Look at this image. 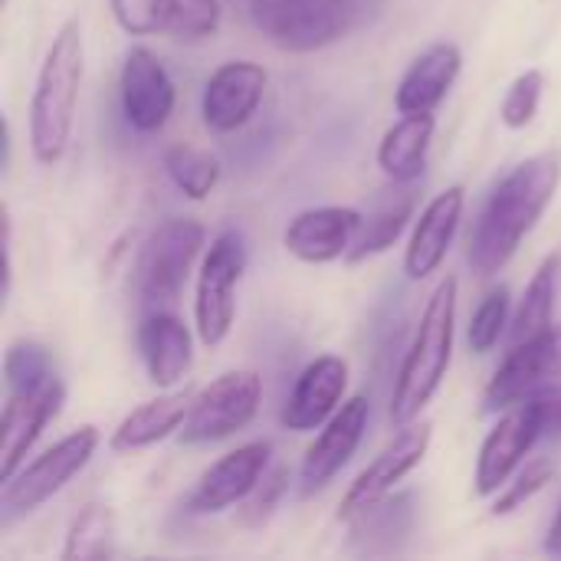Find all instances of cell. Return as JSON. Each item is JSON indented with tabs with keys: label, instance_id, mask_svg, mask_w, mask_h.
<instances>
[{
	"label": "cell",
	"instance_id": "7",
	"mask_svg": "<svg viewBox=\"0 0 561 561\" xmlns=\"http://www.w3.org/2000/svg\"><path fill=\"white\" fill-rule=\"evenodd\" d=\"M260 401H263V381L256 371L250 368L227 371L194 394L191 411L178 431V440L187 447L227 440L256 417Z\"/></svg>",
	"mask_w": 561,
	"mask_h": 561
},
{
	"label": "cell",
	"instance_id": "11",
	"mask_svg": "<svg viewBox=\"0 0 561 561\" xmlns=\"http://www.w3.org/2000/svg\"><path fill=\"white\" fill-rule=\"evenodd\" d=\"M118 92H122L125 122L141 135L161 131L178 102V92L164 62L148 46L128 49L122 62V76H118Z\"/></svg>",
	"mask_w": 561,
	"mask_h": 561
},
{
	"label": "cell",
	"instance_id": "15",
	"mask_svg": "<svg viewBox=\"0 0 561 561\" xmlns=\"http://www.w3.org/2000/svg\"><path fill=\"white\" fill-rule=\"evenodd\" d=\"M371 417V401L365 394H352L342 401V408L322 424V434L312 440L302 460V493L322 490L332 477L342 473V467L355 457Z\"/></svg>",
	"mask_w": 561,
	"mask_h": 561
},
{
	"label": "cell",
	"instance_id": "37",
	"mask_svg": "<svg viewBox=\"0 0 561 561\" xmlns=\"http://www.w3.org/2000/svg\"><path fill=\"white\" fill-rule=\"evenodd\" d=\"M546 552H549V556H556V559H561V506H559V513H556V523L549 526V536H546Z\"/></svg>",
	"mask_w": 561,
	"mask_h": 561
},
{
	"label": "cell",
	"instance_id": "10",
	"mask_svg": "<svg viewBox=\"0 0 561 561\" xmlns=\"http://www.w3.org/2000/svg\"><path fill=\"white\" fill-rule=\"evenodd\" d=\"M431 437H434V427L427 421H414L408 424L358 477L355 483L348 486V493L342 496L339 503V519H355L362 510H368L371 503L385 500L408 473H414L424 457H427V447H431Z\"/></svg>",
	"mask_w": 561,
	"mask_h": 561
},
{
	"label": "cell",
	"instance_id": "26",
	"mask_svg": "<svg viewBox=\"0 0 561 561\" xmlns=\"http://www.w3.org/2000/svg\"><path fill=\"white\" fill-rule=\"evenodd\" d=\"M559 276H561V253H552L539 263V270L533 273L523 299H519V309L510 322V335H513V345L546 332L552 325V316H556V296H559Z\"/></svg>",
	"mask_w": 561,
	"mask_h": 561
},
{
	"label": "cell",
	"instance_id": "33",
	"mask_svg": "<svg viewBox=\"0 0 561 561\" xmlns=\"http://www.w3.org/2000/svg\"><path fill=\"white\" fill-rule=\"evenodd\" d=\"M171 7V30L168 36L197 43L217 33L220 26V0H168Z\"/></svg>",
	"mask_w": 561,
	"mask_h": 561
},
{
	"label": "cell",
	"instance_id": "30",
	"mask_svg": "<svg viewBox=\"0 0 561 561\" xmlns=\"http://www.w3.org/2000/svg\"><path fill=\"white\" fill-rule=\"evenodd\" d=\"M510 312H513V299H510L506 286H493L480 299V306L470 319V329H467V342H470L473 355H486L500 345V339L510 325Z\"/></svg>",
	"mask_w": 561,
	"mask_h": 561
},
{
	"label": "cell",
	"instance_id": "24",
	"mask_svg": "<svg viewBox=\"0 0 561 561\" xmlns=\"http://www.w3.org/2000/svg\"><path fill=\"white\" fill-rule=\"evenodd\" d=\"M352 526V546L365 556H388L398 552L411 529H414V496L401 493V496H385L378 503H371L368 510H362L355 519H348Z\"/></svg>",
	"mask_w": 561,
	"mask_h": 561
},
{
	"label": "cell",
	"instance_id": "28",
	"mask_svg": "<svg viewBox=\"0 0 561 561\" xmlns=\"http://www.w3.org/2000/svg\"><path fill=\"white\" fill-rule=\"evenodd\" d=\"M164 171L174 181V187L184 197H191V201L210 197V191L220 181V161H217V154H210L207 148L187 145V141L171 145L164 151Z\"/></svg>",
	"mask_w": 561,
	"mask_h": 561
},
{
	"label": "cell",
	"instance_id": "1",
	"mask_svg": "<svg viewBox=\"0 0 561 561\" xmlns=\"http://www.w3.org/2000/svg\"><path fill=\"white\" fill-rule=\"evenodd\" d=\"M561 181V154L542 151L519 161L490 194L470 233V266L480 279H493L542 220Z\"/></svg>",
	"mask_w": 561,
	"mask_h": 561
},
{
	"label": "cell",
	"instance_id": "2",
	"mask_svg": "<svg viewBox=\"0 0 561 561\" xmlns=\"http://www.w3.org/2000/svg\"><path fill=\"white\" fill-rule=\"evenodd\" d=\"M457 293H460L457 276H444L424 306V316L417 322L414 342L404 355V365L398 371L394 394H391V421L398 427L414 424L447 378L450 355H454Z\"/></svg>",
	"mask_w": 561,
	"mask_h": 561
},
{
	"label": "cell",
	"instance_id": "9",
	"mask_svg": "<svg viewBox=\"0 0 561 561\" xmlns=\"http://www.w3.org/2000/svg\"><path fill=\"white\" fill-rule=\"evenodd\" d=\"M561 378V322L549 325L546 332L513 345L506 362L496 368L483 391V411L500 414L516 404H523L533 391L542 385H552Z\"/></svg>",
	"mask_w": 561,
	"mask_h": 561
},
{
	"label": "cell",
	"instance_id": "4",
	"mask_svg": "<svg viewBox=\"0 0 561 561\" xmlns=\"http://www.w3.org/2000/svg\"><path fill=\"white\" fill-rule=\"evenodd\" d=\"M381 0H250L253 26L283 53L325 49L378 13Z\"/></svg>",
	"mask_w": 561,
	"mask_h": 561
},
{
	"label": "cell",
	"instance_id": "3",
	"mask_svg": "<svg viewBox=\"0 0 561 561\" xmlns=\"http://www.w3.org/2000/svg\"><path fill=\"white\" fill-rule=\"evenodd\" d=\"M82 26L79 20H66L43 56L30 99V148L39 164H56L69 148L82 85Z\"/></svg>",
	"mask_w": 561,
	"mask_h": 561
},
{
	"label": "cell",
	"instance_id": "32",
	"mask_svg": "<svg viewBox=\"0 0 561 561\" xmlns=\"http://www.w3.org/2000/svg\"><path fill=\"white\" fill-rule=\"evenodd\" d=\"M286 486H289V470L286 467H266V473L260 477V483L240 503V513H237L240 516V526L263 529L273 519L279 500L286 496Z\"/></svg>",
	"mask_w": 561,
	"mask_h": 561
},
{
	"label": "cell",
	"instance_id": "23",
	"mask_svg": "<svg viewBox=\"0 0 561 561\" xmlns=\"http://www.w3.org/2000/svg\"><path fill=\"white\" fill-rule=\"evenodd\" d=\"M191 401H194V391H187V388L158 394L154 401H145L128 417H122V424L112 431L108 447L115 454H135V450H145V447L168 440L171 434L181 431V424L191 411Z\"/></svg>",
	"mask_w": 561,
	"mask_h": 561
},
{
	"label": "cell",
	"instance_id": "17",
	"mask_svg": "<svg viewBox=\"0 0 561 561\" xmlns=\"http://www.w3.org/2000/svg\"><path fill=\"white\" fill-rule=\"evenodd\" d=\"M345 388H348V362L339 355H319L296 378L293 394L279 414L283 427L296 434L322 427L342 408Z\"/></svg>",
	"mask_w": 561,
	"mask_h": 561
},
{
	"label": "cell",
	"instance_id": "27",
	"mask_svg": "<svg viewBox=\"0 0 561 561\" xmlns=\"http://www.w3.org/2000/svg\"><path fill=\"white\" fill-rule=\"evenodd\" d=\"M115 552V513L105 503H89L76 513V519L66 529V561L108 559Z\"/></svg>",
	"mask_w": 561,
	"mask_h": 561
},
{
	"label": "cell",
	"instance_id": "6",
	"mask_svg": "<svg viewBox=\"0 0 561 561\" xmlns=\"http://www.w3.org/2000/svg\"><path fill=\"white\" fill-rule=\"evenodd\" d=\"M99 427L85 424L79 431H72L69 437H62L59 444H53L46 454H39L33 463L20 467L13 480L3 483L0 493V506L10 516H23L39 510L43 503H49L56 493H62L95 457L99 450Z\"/></svg>",
	"mask_w": 561,
	"mask_h": 561
},
{
	"label": "cell",
	"instance_id": "35",
	"mask_svg": "<svg viewBox=\"0 0 561 561\" xmlns=\"http://www.w3.org/2000/svg\"><path fill=\"white\" fill-rule=\"evenodd\" d=\"M115 23L131 36H154L171 30L168 0H108Z\"/></svg>",
	"mask_w": 561,
	"mask_h": 561
},
{
	"label": "cell",
	"instance_id": "29",
	"mask_svg": "<svg viewBox=\"0 0 561 561\" xmlns=\"http://www.w3.org/2000/svg\"><path fill=\"white\" fill-rule=\"evenodd\" d=\"M3 378H7L10 394L43 388L46 381L56 378L49 348L39 345V342H30V339L10 342V348H7V355H3Z\"/></svg>",
	"mask_w": 561,
	"mask_h": 561
},
{
	"label": "cell",
	"instance_id": "36",
	"mask_svg": "<svg viewBox=\"0 0 561 561\" xmlns=\"http://www.w3.org/2000/svg\"><path fill=\"white\" fill-rule=\"evenodd\" d=\"M526 404L536 414L542 440H561V381L542 385L539 391H533L526 398Z\"/></svg>",
	"mask_w": 561,
	"mask_h": 561
},
{
	"label": "cell",
	"instance_id": "31",
	"mask_svg": "<svg viewBox=\"0 0 561 561\" xmlns=\"http://www.w3.org/2000/svg\"><path fill=\"white\" fill-rule=\"evenodd\" d=\"M552 477H556V463L549 460V457H536V460H529L523 470H516L513 473V483H506V490L496 496V503H493V516L500 519V516H513L516 510H523L536 493H542L549 483H552Z\"/></svg>",
	"mask_w": 561,
	"mask_h": 561
},
{
	"label": "cell",
	"instance_id": "13",
	"mask_svg": "<svg viewBox=\"0 0 561 561\" xmlns=\"http://www.w3.org/2000/svg\"><path fill=\"white\" fill-rule=\"evenodd\" d=\"M62 401H66V388L59 378L46 381L43 388L7 398L0 417V483L16 477L30 447L39 440L43 427L59 414Z\"/></svg>",
	"mask_w": 561,
	"mask_h": 561
},
{
	"label": "cell",
	"instance_id": "21",
	"mask_svg": "<svg viewBox=\"0 0 561 561\" xmlns=\"http://www.w3.org/2000/svg\"><path fill=\"white\" fill-rule=\"evenodd\" d=\"M460 69H463V56H460L457 43H434V46H427L411 62L404 79L398 82V92H394L398 112L401 115L434 112L447 99V92L454 89Z\"/></svg>",
	"mask_w": 561,
	"mask_h": 561
},
{
	"label": "cell",
	"instance_id": "25",
	"mask_svg": "<svg viewBox=\"0 0 561 561\" xmlns=\"http://www.w3.org/2000/svg\"><path fill=\"white\" fill-rule=\"evenodd\" d=\"M434 128H437L434 112L404 115L398 125H391L385 131V138L378 145V168L391 181L414 184L424 174V168H427V151H431Z\"/></svg>",
	"mask_w": 561,
	"mask_h": 561
},
{
	"label": "cell",
	"instance_id": "18",
	"mask_svg": "<svg viewBox=\"0 0 561 561\" xmlns=\"http://www.w3.org/2000/svg\"><path fill=\"white\" fill-rule=\"evenodd\" d=\"M362 210L355 207H309L302 214H296L283 233V247L312 266L322 263H335L342 256H348L358 227H362Z\"/></svg>",
	"mask_w": 561,
	"mask_h": 561
},
{
	"label": "cell",
	"instance_id": "16",
	"mask_svg": "<svg viewBox=\"0 0 561 561\" xmlns=\"http://www.w3.org/2000/svg\"><path fill=\"white\" fill-rule=\"evenodd\" d=\"M539 440H542V434H539L536 414L526 401L503 411L500 424L486 434L480 457H477V480H473L477 493L480 496L500 493Z\"/></svg>",
	"mask_w": 561,
	"mask_h": 561
},
{
	"label": "cell",
	"instance_id": "22",
	"mask_svg": "<svg viewBox=\"0 0 561 561\" xmlns=\"http://www.w3.org/2000/svg\"><path fill=\"white\" fill-rule=\"evenodd\" d=\"M417 210V191L404 181H391V187L375 194L371 210L362 217L358 237L348 250V263H362L368 256H378L398 243V237L408 230Z\"/></svg>",
	"mask_w": 561,
	"mask_h": 561
},
{
	"label": "cell",
	"instance_id": "34",
	"mask_svg": "<svg viewBox=\"0 0 561 561\" xmlns=\"http://www.w3.org/2000/svg\"><path fill=\"white\" fill-rule=\"evenodd\" d=\"M542 92H546V76L539 69H526L523 76H516V82L510 85V92L503 99V108H500L503 125L513 128V131L526 128L539 112Z\"/></svg>",
	"mask_w": 561,
	"mask_h": 561
},
{
	"label": "cell",
	"instance_id": "14",
	"mask_svg": "<svg viewBox=\"0 0 561 561\" xmlns=\"http://www.w3.org/2000/svg\"><path fill=\"white\" fill-rule=\"evenodd\" d=\"M270 454H273V447L266 440H253V444H243V447L230 450L227 457H220L214 467L204 470L194 493L187 496V513L210 516V513L240 506L250 496V490L260 483V477L266 473Z\"/></svg>",
	"mask_w": 561,
	"mask_h": 561
},
{
	"label": "cell",
	"instance_id": "5",
	"mask_svg": "<svg viewBox=\"0 0 561 561\" xmlns=\"http://www.w3.org/2000/svg\"><path fill=\"white\" fill-rule=\"evenodd\" d=\"M204 240L207 230L194 217H168L145 237L135 263V296L148 312L178 306Z\"/></svg>",
	"mask_w": 561,
	"mask_h": 561
},
{
	"label": "cell",
	"instance_id": "12",
	"mask_svg": "<svg viewBox=\"0 0 561 561\" xmlns=\"http://www.w3.org/2000/svg\"><path fill=\"white\" fill-rule=\"evenodd\" d=\"M263 92H266V69L260 62L230 59V62L217 66L201 95L204 125L220 135L243 128L256 115Z\"/></svg>",
	"mask_w": 561,
	"mask_h": 561
},
{
	"label": "cell",
	"instance_id": "8",
	"mask_svg": "<svg viewBox=\"0 0 561 561\" xmlns=\"http://www.w3.org/2000/svg\"><path fill=\"white\" fill-rule=\"evenodd\" d=\"M247 266V247L237 230H224L214 237L201 276H197V299H194V322L197 335L207 348H217L237 319V283Z\"/></svg>",
	"mask_w": 561,
	"mask_h": 561
},
{
	"label": "cell",
	"instance_id": "20",
	"mask_svg": "<svg viewBox=\"0 0 561 561\" xmlns=\"http://www.w3.org/2000/svg\"><path fill=\"white\" fill-rule=\"evenodd\" d=\"M138 348L148 368V381L158 388H174L187 378L194 365L191 329L171 309H151L138 325Z\"/></svg>",
	"mask_w": 561,
	"mask_h": 561
},
{
	"label": "cell",
	"instance_id": "19",
	"mask_svg": "<svg viewBox=\"0 0 561 561\" xmlns=\"http://www.w3.org/2000/svg\"><path fill=\"white\" fill-rule=\"evenodd\" d=\"M463 204H467V191L463 184H454L447 191H440L417 217L408 253H404V273L408 279L421 283L431 273L440 270V263L447 260V250L460 230V217H463Z\"/></svg>",
	"mask_w": 561,
	"mask_h": 561
}]
</instances>
